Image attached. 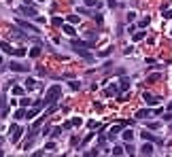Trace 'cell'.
<instances>
[{
  "instance_id": "d6986e66",
  "label": "cell",
  "mask_w": 172,
  "mask_h": 157,
  "mask_svg": "<svg viewBox=\"0 0 172 157\" xmlns=\"http://www.w3.org/2000/svg\"><path fill=\"white\" fill-rule=\"evenodd\" d=\"M28 53H30V58H38V55H40V45H38V47H32Z\"/></svg>"
},
{
  "instance_id": "d590c367",
  "label": "cell",
  "mask_w": 172,
  "mask_h": 157,
  "mask_svg": "<svg viewBox=\"0 0 172 157\" xmlns=\"http://www.w3.org/2000/svg\"><path fill=\"white\" fill-rule=\"evenodd\" d=\"M68 85H70V89H72V91L79 89V81H72V83H68Z\"/></svg>"
},
{
  "instance_id": "5b68a950",
  "label": "cell",
  "mask_w": 172,
  "mask_h": 157,
  "mask_svg": "<svg viewBox=\"0 0 172 157\" xmlns=\"http://www.w3.org/2000/svg\"><path fill=\"white\" fill-rule=\"evenodd\" d=\"M17 25H19L21 30H28V32H32V34H34V32H38V28H36V25H32V24H28V21H24L21 17L17 19Z\"/></svg>"
},
{
  "instance_id": "836d02e7",
  "label": "cell",
  "mask_w": 172,
  "mask_h": 157,
  "mask_svg": "<svg viewBox=\"0 0 172 157\" xmlns=\"http://www.w3.org/2000/svg\"><path fill=\"white\" fill-rule=\"evenodd\" d=\"M132 38H134V40H140V38H145V32H136Z\"/></svg>"
},
{
  "instance_id": "484cf974",
  "label": "cell",
  "mask_w": 172,
  "mask_h": 157,
  "mask_svg": "<svg viewBox=\"0 0 172 157\" xmlns=\"http://www.w3.org/2000/svg\"><path fill=\"white\" fill-rule=\"evenodd\" d=\"M60 132H62V127H51V134H49V136L58 138V136H60Z\"/></svg>"
},
{
  "instance_id": "52a82bcc",
  "label": "cell",
  "mask_w": 172,
  "mask_h": 157,
  "mask_svg": "<svg viewBox=\"0 0 172 157\" xmlns=\"http://www.w3.org/2000/svg\"><path fill=\"white\" fill-rule=\"evenodd\" d=\"M160 100H161L160 96H153V94H149V91L145 94V102H147L149 106H155V104H160Z\"/></svg>"
},
{
  "instance_id": "f35d334b",
  "label": "cell",
  "mask_w": 172,
  "mask_h": 157,
  "mask_svg": "<svg viewBox=\"0 0 172 157\" xmlns=\"http://www.w3.org/2000/svg\"><path fill=\"white\" fill-rule=\"evenodd\" d=\"M24 4H30V7H32V4H34V0H24Z\"/></svg>"
},
{
  "instance_id": "7a4b0ae2",
  "label": "cell",
  "mask_w": 172,
  "mask_h": 157,
  "mask_svg": "<svg viewBox=\"0 0 172 157\" xmlns=\"http://www.w3.org/2000/svg\"><path fill=\"white\" fill-rule=\"evenodd\" d=\"M17 13H19V15H26V17H38V13L34 11L30 4H24V7H19V9H17Z\"/></svg>"
},
{
  "instance_id": "60d3db41",
  "label": "cell",
  "mask_w": 172,
  "mask_h": 157,
  "mask_svg": "<svg viewBox=\"0 0 172 157\" xmlns=\"http://www.w3.org/2000/svg\"><path fill=\"white\" fill-rule=\"evenodd\" d=\"M0 64H2V55H0Z\"/></svg>"
},
{
  "instance_id": "f1b7e54d",
  "label": "cell",
  "mask_w": 172,
  "mask_h": 157,
  "mask_svg": "<svg viewBox=\"0 0 172 157\" xmlns=\"http://www.w3.org/2000/svg\"><path fill=\"white\" fill-rule=\"evenodd\" d=\"M100 0H85V7H98Z\"/></svg>"
},
{
  "instance_id": "44dd1931",
  "label": "cell",
  "mask_w": 172,
  "mask_h": 157,
  "mask_svg": "<svg viewBox=\"0 0 172 157\" xmlns=\"http://www.w3.org/2000/svg\"><path fill=\"white\" fill-rule=\"evenodd\" d=\"M26 89H36V81L34 79H26Z\"/></svg>"
},
{
  "instance_id": "9a60e30c",
  "label": "cell",
  "mask_w": 172,
  "mask_h": 157,
  "mask_svg": "<svg viewBox=\"0 0 172 157\" xmlns=\"http://www.w3.org/2000/svg\"><path fill=\"white\" fill-rule=\"evenodd\" d=\"M11 91H13V96H24V87L21 85H13Z\"/></svg>"
},
{
  "instance_id": "b9f144b4",
  "label": "cell",
  "mask_w": 172,
  "mask_h": 157,
  "mask_svg": "<svg viewBox=\"0 0 172 157\" xmlns=\"http://www.w3.org/2000/svg\"><path fill=\"white\" fill-rule=\"evenodd\" d=\"M36 2H45V0H36Z\"/></svg>"
},
{
  "instance_id": "4316f807",
  "label": "cell",
  "mask_w": 172,
  "mask_h": 157,
  "mask_svg": "<svg viewBox=\"0 0 172 157\" xmlns=\"http://www.w3.org/2000/svg\"><path fill=\"white\" fill-rule=\"evenodd\" d=\"M51 24H53V25H60V28H62V25H64V19H60V17H53V19H51Z\"/></svg>"
},
{
  "instance_id": "d4e9b609",
  "label": "cell",
  "mask_w": 172,
  "mask_h": 157,
  "mask_svg": "<svg viewBox=\"0 0 172 157\" xmlns=\"http://www.w3.org/2000/svg\"><path fill=\"white\" fill-rule=\"evenodd\" d=\"M149 24H151V17H142V19H140V24H138V25H140V28H147Z\"/></svg>"
},
{
  "instance_id": "e575fe53",
  "label": "cell",
  "mask_w": 172,
  "mask_h": 157,
  "mask_svg": "<svg viewBox=\"0 0 172 157\" xmlns=\"http://www.w3.org/2000/svg\"><path fill=\"white\" fill-rule=\"evenodd\" d=\"M164 17H166V19H172V9H166V11H164Z\"/></svg>"
},
{
  "instance_id": "9c48e42d",
  "label": "cell",
  "mask_w": 172,
  "mask_h": 157,
  "mask_svg": "<svg viewBox=\"0 0 172 157\" xmlns=\"http://www.w3.org/2000/svg\"><path fill=\"white\" fill-rule=\"evenodd\" d=\"M4 100H7V98L0 96V113H2V117H7V115H9V104H7Z\"/></svg>"
},
{
  "instance_id": "6da1fadb",
  "label": "cell",
  "mask_w": 172,
  "mask_h": 157,
  "mask_svg": "<svg viewBox=\"0 0 172 157\" xmlns=\"http://www.w3.org/2000/svg\"><path fill=\"white\" fill-rule=\"evenodd\" d=\"M62 98V87L58 83L51 85L49 89H47V94H45V100H47V104H53V102H58Z\"/></svg>"
},
{
  "instance_id": "ab89813d",
  "label": "cell",
  "mask_w": 172,
  "mask_h": 157,
  "mask_svg": "<svg viewBox=\"0 0 172 157\" xmlns=\"http://www.w3.org/2000/svg\"><path fill=\"white\" fill-rule=\"evenodd\" d=\"M168 110H172V102H170V104H168Z\"/></svg>"
},
{
  "instance_id": "5bb4252c",
  "label": "cell",
  "mask_w": 172,
  "mask_h": 157,
  "mask_svg": "<svg viewBox=\"0 0 172 157\" xmlns=\"http://www.w3.org/2000/svg\"><path fill=\"white\" fill-rule=\"evenodd\" d=\"M123 140H125V142H132V140H134V132H132V130H123Z\"/></svg>"
},
{
  "instance_id": "8d00e7d4",
  "label": "cell",
  "mask_w": 172,
  "mask_h": 157,
  "mask_svg": "<svg viewBox=\"0 0 172 157\" xmlns=\"http://www.w3.org/2000/svg\"><path fill=\"white\" fill-rule=\"evenodd\" d=\"M164 119H166V121H172V113H166V115H164Z\"/></svg>"
},
{
  "instance_id": "2e32d148",
  "label": "cell",
  "mask_w": 172,
  "mask_h": 157,
  "mask_svg": "<svg viewBox=\"0 0 172 157\" xmlns=\"http://www.w3.org/2000/svg\"><path fill=\"white\" fill-rule=\"evenodd\" d=\"M26 115H28V110H26V106H21V109L15 113V119L19 121V119H26Z\"/></svg>"
},
{
  "instance_id": "7c38bea8",
  "label": "cell",
  "mask_w": 172,
  "mask_h": 157,
  "mask_svg": "<svg viewBox=\"0 0 172 157\" xmlns=\"http://www.w3.org/2000/svg\"><path fill=\"white\" fill-rule=\"evenodd\" d=\"M149 117H151V110L149 109H142L136 113V119H149Z\"/></svg>"
},
{
  "instance_id": "277c9868",
  "label": "cell",
  "mask_w": 172,
  "mask_h": 157,
  "mask_svg": "<svg viewBox=\"0 0 172 157\" xmlns=\"http://www.w3.org/2000/svg\"><path fill=\"white\" fill-rule=\"evenodd\" d=\"M9 68H11L13 72H28V70H30L28 66H24L21 62H15V60H13L11 64H9Z\"/></svg>"
},
{
  "instance_id": "ba28073f",
  "label": "cell",
  "mask_w": 172,
  "mask_h": 157,
  "mask_svg": "<svg viewBox=\"0 0 172 157\" xmlns=\"http://www.w3.org/2000/svg\"><path fill=\"white\" fill-rule=\"evenodd\" d=\"M140 136H142L145 140H149V142H157V145H160V142H161L160 138H157V136H153V134L149 132V130H145V132H140Z\"/></svg>"
},
{
  "instance_id": "ac0fdd59",
  "label": "cell",
  "mask_w": 172,
  "mask_h": 157,
  "mask_svg": "<svg viewBox=\"0 0 172 157\" xmlns=\"http://www.w3.org/2000/svg\"><path fill=\"white\" fill-rule=\"evenodd\" d=\"M62 30H64V34H68V36H74V34H77V32H74V28L72 25H62Z\"/></svg>"
},
{
  "instance_id": "ffe728a7",
  "label": "cell",
  "mask_w": 172,
  "mask_h": 157,
  "mask_svg": "<svg viewBox=\"0 0 172 157\" xmlns=\"http://www.w3.org/2000/svg\"><path fill=\"white\" fill-rule=\"evenodd\" d=\"M128 87H130V81H128V79H125V76H123L121 81H119V89H121V91H125V89H128Z\"/></svg>"
},
{
  "instance_id": "8992f818",
  "label": "cell",
  "mask_w": 172,
  "mask_h": 157,
  "mask_svg": "<svg viewBox=\"0 0 172 157\" xmlns=\"http://www.w3.org/2000/svg\"><path fill=\"white\" fill-rule=\"evenodd\" d=\"M125 125H132V121H123V123H119V125H115V127L111 130V134H109V138H115L119 132H123V127H125Z\"/></svg>"
},
{
  "instance_id": "8fae6325",
  "label": "cell",
  "mask_w": 172,
  "mask_h": 157,
  "mask_svg": "<svg viewBox=\"0 0 172 157\" xmlns=\"http://www.w3.org/2000/svg\"><path fill=\"white\" fill-rule=\"evenodd\" d=\"M140 155H153V145H151V142L142 145L140 146Z\"/></svg>"
},
{
  "instance_id": "83f0119b",
  "label": "cell",
  "mask_w": 172,
  "mask_h": 157,
  "mask_svg": "<svg viewBox=\"0 0 172 157\" xmlns=\"http://www.w3.org/2000/svg\"><path fill=\"white\" fill-rule=\"evenodd\" d=\"M19 104H21V106H30V104H32V100H30V98H21V100H19Z\"/></svg>"
},
{
  "instance_id": "e0dca14e",
  "label": "cell",
  "mask_w": 172,
  "mask_h": 157,
  "mask_svg": "<svg viewBox=\"0 0 172 157\" xmlns=\"http://www.w3.org/2000/svg\"><path fill=\"white\" fill-rule=\"evenodd\" d=\"M45 117H47V115H45ZM45 117H38V119L34 121V123H32V130H34V132H38V130H40V125H43V121H45Z\"/></svg>"
},
{
  "instance_id": "30bf717a",
  "label": "cell",
  "mask_w": 172,
  "mask_h": 157,
  "mask_svg": "<svg viewBox=\"0 0 172 157\" xmlns=\"http://www.w3.org/2000/svg\"><path fill=\"white\" fill-rule=\"evenodd\" d=\"M117 91H119V87H117V85H111V87H106V89H104V96H106V98H113V96H117Z\"/></svg>"
},
{
  "instance_id": "7bdbcfd3",
  "label": "cell",
  "mask_w": 172,
  "mask_h": 157,
  "mask_svg": "<svg viewBox=\"0 0 172 157\" xmlns=\"http://www.w3.org/2000/svg\"><path fill=\"white\" fill-rule=\"evenodd\" d=\"M170 34H172V30H170Z\"/></svg>"
},
{
  "instance_id": "1f68e13d",
  "label": "cell",
  "mask_w": 172,
  "mask_h": 157,
  "mask_svg": "<svg viewBox=\"0 0 172 157\" xmlns=\"http://www.w3.org/2000/svg\"><path fill=\"white\" fill-rule=\"evenodd\" d=\"M157 79H160V74H151V76H149V79H147V83H155Z\"/></svg>"
},
{
  "instance_id": "4fadbf2b",
  "label": "cell",
  "mask_w": 172,
  "mask_h": 157,
  "mask_svg": "<svg viewBox=\"0 0 172 157\" xmlns=\"http://www.w3.org/2000/svg\"><path fill=\"white\" fill-rule=\"evenodd\" d=\"M0 49H2L4 53H9V55H13V51H15V47H11V45H9V43H4V40L0 43Z\"/></svg>"
},
{
  "instance_id": "d6a6232c",
  "label": "cell",
  "mask_w": 172,
  "mask_h": 157,
  "mask_svg": "<svg viewBox=\"0 0 172 157\" xmlns=\"http://www.w3.org/2000/svg\"><path fill=\"white\" fill-rule=\"evenodd\" d=\"M134 19H136V13H134V11H130V13H128V21H130V24H132V21H134Z\"/></svg>"
},
{
  "instance_id": "74e56055",
  "label": "cell",
  "mask_w": 172,
  "mask_h": 157,
  "mask_svg": "<svg viewBox=\"0 0 172 157\" xmlns=\"http://www.w3.org/2000/svg\"><path fill=\"white\" fill-rule=\"evenodd\" d=\"M109 4H111L113 9H115V7H117V4H119V2H117V0H109Z\"/></svg>"
},
{
  "instance_id": "7402d4cb",
  "label": "cell",
  "mask_w": 172,
  "mask_h": 157,
  "mask_svg": "<svg viewBox=\"0 0 172 157\" xmlns=\"http://www.w3.org/2000/svg\"><path fill=\"white\" fill-rule=\"evenodd\" d=\"M79 19H81V17H79V15H68V17H66V21H68V24H79Z\"/></svg>"
},
{
  "instance_id": "4dcf8cb0",
  "label": "cell",
  "mask_w": 172,
  "mask_h": 157,
  "mask_svg": "<svg viewBox=\"0 0 172 157\" xmlns=\"http://www.w3.org/2000/svg\"><path fill=\"white\" fill-rule=\"evenodd\" d=\"M125 153H128V155H134L136 151H134V146L130 145V142H128V146H125Z\"/></svg>"
},
{
  "instance_id": "cb8c5ba5",
  "label": "cell",
  "mask_w": 172,
  "mask_h": 157,
  "mask_svg": "<svg viewBox=\"0 0 172 157\" xmlns=\"http://www.w3.org/2000/svg\"><path fill=\"white\" fill-rule=\"evenodd\" d=\"M111 153H113V155H123V153H125V149H123V146H115Z\"/></svg>"
},
{
  "instance_id": "603a6c76",
  "label": "cell",
  "mask_w": 172,
  "mask_h": 157,
  "mask_svg": "<svg viewBox=\"0 0 172 157\" xmlns=\"http://www.w3.org/2000/svg\"><path fill=\"white\" fill-rule=\"evenodd\" d=\"M26 53H28V51H26V49H21V47H19V49H15V51H13V55H15V58H24Z\"/></svg>"
},
{
  "instance_id": "3957f363",
  "label": "cell",
  "mask_w": 172,
  "mask_h": 157,
  "mask_svg": "<svg viewBox=\"0 0 172 157\" xmlns=\"http://www.w3.org/2000/svg\"><path fill=\"white\" fill-rule=\"evenodd\" d=\"M9 132H11V142H19V138H21V127H19L17 123H13Z\"/></svg>"
},
{
  "instance_id": "f546056e",
  "label": "cell",
  "mask_w": 172,
  "mask_h": 157,
  "mask_svg": "<svg viewBox=\"0 0 172 157\" xmlns=\"http://www.w3.org/2000/svg\"><path fill=\"white\" fill-rule=\"evenodd\" d=\"M72 121V127H79L81 123H83V119H79V117H74V119H70Z\"/></svg>"
}]
</instances>
